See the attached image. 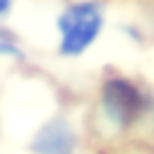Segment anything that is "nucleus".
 I'll use <instances>...</instances> for the list:
<instances>
[{"label":"nucleus","mask_w":154,"mask_h":154,"mask_svg":"<svg viewBox=\"0 0 154 154\" xmlns=\"http://www.w3.org/2000/svg\"><path fill=\"white\" fill-rule=\"evenodd\" d=\"M74 147H76L74 130L60 119L49 121L34 141L36 154H74Z\"/></svg>","instance_id":"nucleus-3"},{"label":"nucleus","mask_w":154,"mask_h":154,"mask_svg":"<svg viewBox=\"0 0 154 154\" xmlns=\"http://www.w3.org/2000/svg\"><path fill=\"white\" fill-rule=\"evenodd\" d=\"M100 11L92 2L72 5L65 9V14L58 20V29L63 34L60 51L65 54H81L94 42V38L100 31Z\"/></svg>","instance_id":"nucleus-1"},{"label":"nucleus","mask_w":154,"mask_h":154,"mask_svg":"<svg viewBox=\"0 0 154 154\" xmlns=\"http://www.w3.org/2000/svg\"><path fill=\"white\" fill-rule=\"evenodd\" d=\"M9 2H11V0H0V14H5L9 9Z\"/></svg>","instance_id":"nucleus-5"},{"label":"nucleus","mask_w":154,"mask_h":154,"mask_svg":"<svg viewBox=\"0 0 154 154\" xmlns=\"http://www.w3.org/2000/svg\"><path fill=\"white\" fill-rule=\"evenodd\" d=\"M103 107L116 125H127L141 114L143 98L134 85L123 78H112L103 89Z\"/></svg>","instance_id":"nucleus-2"},{"label":"nucleus","mask_w":154,"mask_h":154,"mask_svg":"<svg viewBox=\"0 0 154 154\" xmlns=\"http://www.w3.org/2000/svg\"><path fill=\"white\" fill-rule=\"evenodd\" d=\"M0 54H11V56H20V51L16 49L14 45H9V42H0Z\"/></svg>","instance_id":"nucleus-4"}]
</instances>
